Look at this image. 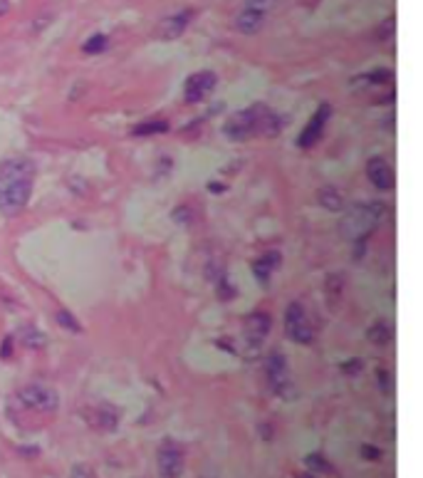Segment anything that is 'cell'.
Returning a JSON list of instances; mask_svg holds the SVG:
<instances>
[{
    "instance_id": "cell-1",
    "label": "cell",
    "mask_w": 423,
    "mask_h": 478,
    "mask_svg": "<svg viewBox=\"0 0 423 478\" xmlns=\"http://www.w3.org/2000/svg\"><path fill=\"white\" fill-rule=\"evenodd\" d=\"M35 184V164L25 157L0 161V213L18 216L28 209Z\"/></svg>"
},
{
    "instance_id": "cell-7",
    "label": "cell",
    "mask_w": 423,
    "mask_h": 478,
    "mask_svg": "<svg viewBox=\"0 0 423 478\" xmlns=\"http://www.w3.org/2000/svg\"><path fill=\"white\" fill-rule=\"evenodd\" d=\"M216 85H218L216 72H211V70L193 72L184 85V100L188 102V105H196V102L206 100V97L216 90Z\"/></svg>"
},
{
    "instance_id": "cell-12",
    "label": "cell",
    "mask_w": 423,
    "mask_h": 478,
    "mask_svg": "<svg viewBox=\"0 0 423 478\" xmlns=\"http://www.w3.org/2000/svg\"><path fill=\"white\" fill-rule=\"evenodd\" d=\"M265 18H268V10L263 8H255V5H248L245 3V8L238 13V18H235V30L243 35H255L263 30L265 25Z\"/></svg>"
},
{
    "instance_id": "cell-20",
    "label": "cell",
    "mask_w": 423,
    "mask_h": 478,
    "mask_svg": "<svg viewBox=\"0 0 423 478\" xmlns=\"http://www.w3.org/2000/svg\"><path fill=\"white\" fill-rule=\"evenodd\" d=\"M354 82H364V85H384V82H391V72L389 70H376L369 72L364 77H357Z\"/></svg>"
},
{
    "instance_id": "cell-9",
    "label": "cell",
    "mask_w": 423,
    "mask_h": 478,
    "mask_svg": "<svg viewBox=\"0 0 423 478\" xmlns=\"http://www.w3.org/2000/svg\"><path fill=\"white\" fill-rule=\"evenodd\" d=\"M268 332H270L268 313H253L245 320V345H248V355H258L265 337H268Z\"/></svg>"
},
{
    "instance_id": "cell-28",
    "label": "cell",
    "mask_w": 423,
    "mask_h": 478,
    "mask_svg": "<svg viewBox=\"0 0 423 478\" xmlns=\"http://www.w3.org/2000/svg\"><path fill=\"white\" fill-rule=\"evenodd\" d=\"M270 3H273V0H248V5H255V8H263V10H268Z\"/></svg>"
},
{
    "instance_id": "cell-31",
    "label": "cell",
    "mask_w": 423,
    "mask_h": 478,
    "mask_svg": "<svg viewBox=\"0 0 423 478\" xmlns=\"http://www.w3.org/2000/svg\"><path fill=\"white\" fill-rule=\"evenodd\" d=\"M300 478H315V476H300Z\"/></svg>"
},
{
    "instance_id": "cell-30",
    "label": "cell",
    "mask_w": 423,
    "mask_h": 478,
    "mask_svg": "<svg viewBox=\"0 0 423 478\" xmlns=\"http://www.w3.org/2000/svg\"><path fill=\"white\" fill-rule=\"evenodd\" d=\"M75 474H77L75 478H90V471H85L82 466H80V469H75Z\"/></svg>"
},
{
    "instance_id": "cell-25",
    "label": "cell",
    "mask_w": 423,
    "mask_h": 478,
    "mask_svg": "<svg viewBox=\"0 0 423 478\" xmlns=\"http://www.w3.org/2000/svg\"><path fill=\"white\" fill-rule=\"evenodd\" d=\"M10 355H13V340H10V337H5L3 347H0V357L5 360V357H10Z\"/></svg>"
},
{
    "instance_id": "cell-14",
    "label": "cell",
    "mask_w": 423,
    "mask_h": 478,
    "mask_svg": "<svg viewBox=\"0 0 423 478\" xmlns=\"http://www.w3.org/2000/svg\"><path fill=\"white\" fill-rule=\"evenodd\" d=\"M278 268H280V253H278V251L265 253L263 258H258V261L253 263V273H255V278H258L263 285H268V283H270V275H273V270H278Z\"/></svg>"
},
{
    "instance_id": "cell-21",
    "label": "cell",
    "mask_w": 423,
    "mask_h": 478,
    "mask_svg": "<svg viewBox=\"0 0 423 478\" xmlns=\"http://www.w3.org/2000/svg\"><path fill=\"white\" fill-rule=\"evenodd\" d=\"M23 337H25V342L23 345L25 347H33V350H40V347H45V337L40 335L35 327H28V330H23Z\"/></svg>"
},
{
    "instance_id": "cell-3",
    "label": "cell",
    "mask_w": 423,
    "mask_h": 478,
    "mask_svg": "<svg viewBox=\"0 0 423 478\" xmlns=\"http://www.w3.org/2000/svg\"><path fill=\"white\" fill-rule=\"evenodd\" d=\"M386 216V206L381 201H369V204H354L344 213L342 236L354 243H367V238L379 228L381 218Z\"/></svg>"
},
{
    "instance_id": "cell-15",
    "label": "cell",
    "mask_w": 423,
    "mask_h": 478,
    "mask_svg": "<svg viewBox=\"0 0 423 478\" xmlns=\"http://www.w3.org/2000/svg\"><path fill=\"white\" fill-rule=\"evenodd\" d=\"M369 340L374 342V345L384 347V345H391V340H394V330H391V325L386 320H376L372 327H369Z\"/></svg>"
},
{
    "instance_id": "cell-11",
    "label": "cell",
    "mask_w": 423,
    "mask_h": 478,
    "mask_svg": "<svg viewBox=\"0 0 423 478\" xmlns=\"http://www.w3.org/2000/svg\"><path fill=\"white\" fill-rule=\"evenodd\" d=\"M196 18V10H181L176 15H169L166 20H161L156 28V38L159 40H179L186 33V28L191 25V20Z\"/></svg>"
},
{
    "instance_id": "cell-6",
    "label": "cell",
    "mask_w": 423,
    "mask_h": 478,
    "mask_svg": "<svg viewBox=\"0 0 423 478\" xmlns=\"http://www.w3.org/2000/svg\"><path fill=\"white\" fill-rule=\"evenodd\" d=\"M156 464H159L161 478H181V474H184V449L171 439L164 441L159 446Z\"/></svg>"
},
{
    "instance_id": "cell-2",
    "label": "cell",
    "mask_w": 423,
    "mask_h": 478,
    "mask_svg": "<svg viewBox=\"0 0 423 478\" xmlns=\"http://www.w3.org/2000/svg\"><path fill=\"white\" fill-rule=\"evenodd\" d=\"M280 132V117L265 105H253L235 112L226 122V134L235 142L253 137H275Z\"/></svg>"
},
{
    "instance_id": "cell-19",
    "label": "cell",
    "mask_w": 423,
    "mask_h": 478,
    "mask_svg": "<svg viewBox=\"0 0 423 478\" xmlns=\"http://www.w3.org/2000/svg\"><path fill=\"white\" fill-rule=\"evenodd\" d=\"M107 45H109L107 35H94V38L87 40L82 50H85L87 55H99V53H104V50H107Z\"/></svg>"
},
{
    "instance_id": "cell-18",
    "label": "cell",
    "mask_w": 423,
    "mask_h": 478,
    "mask_svg": "<svg viewBox=\"0 0 423 478\" xmlns=\"http://www.w3.org/2000/svg\"><path fill=\"white\" fill-rule=\"evenodd\" d=\"M169 132V122L164 119H154V122H141L139 127H134L137 137H151V134H164Z\"/></svg>"
},
{
    "instance_id": "cell-4",
    "label": "cell",
    "mask_w": 423,
    "mask_h": 478,
    "mask_svg": "<svg viewBox=\"0 0 423 478\" xmlns=\"http://www.w3.org/2000/svg\"><path fill=\"white\" fill-rule=\"evenodd\" d=\"M18 399L23 402V407L33 409V412L40 414H52L60 404V397L52 387L47 384H28L18 392Z\"/></svg>"
},
{
    "instance_id": "cell-27",
    "label": "cell",
    "mask_w": 423,
    "mask_h": 478,
    "mask_svg": "<svg viewBox=\"0 0 423 478\" xmlns=\"http://www.w3.org/2000/svg\"><path fill=\"white\" fill-rule=\"evenodd\" d=\"M362 454L367 456V459H372V461H374V459H379V451H376L374 446H364V449H362Z\"/></svg>"
},
{
    "instance_id": "cell-29",
    "label": "cell",
    "mask_w": 423,
    "mask_h": 478,
    "mask_svg": "<svg viewBox=\"0 0 423 478\" xmlns=\"http://www.w3.org/2000/svg\"><path fill=\"white\" fill-rule=\"evenodd\" d=\"M10 10V0H0V18Z\"/></svg>"
},
{
    "instance_id": "cell-5",
    "label": "cell",
    "mask_w": 423,
    "mask_h": 478,
    "mask_svg": "<svg viewBox=\"0 0 423 478\" xmlns=\"http://www.w3.org/2000/svg\"><path fill=\"white\" fill-rule=\"evenodd\" d=\"M285 332L292 342H297V345H312L315 330H312L310 318H307L302 303H290V308H287V313H285Z\"/></svg>"
},
{
    "instance_id": "cell-10",
    "label": "cell",
    "mask_w": 423,
    "mask_h": 478,
    "mask_svg": "<svg viewBox=\"0 0 423 478\" xmlns=\"http://www.w3.org/2000/svg\"><path fill=\"white\" fill-rule=\"evenodd\" d=\"M329 114H332V107L327 105H320L317 107V112L312 114V119L305 124V129H302L300 139H297V144H300L302 149H312L317 142H320V137L325 134V127L329 122Z\"/></svg>"
},
{
    "instance_id": "cell-26",
    "label": "cell",
    "mask_w": 423,
    "mask_h": 478,
    "mask_svg": "<svg viewBox=\"0 0 423 478\" xmlns=\"http://www.w3.org/2000/svg\"><path fill=\"white\" fill-rule=\"evenodd\" d=\"M342 370L347 374H357L359 370H362V360H352L349 365H342Z\"/></svg>"
},
{
    "instance_id": "cell-17",
    "label": "cell",
    "mask_w": 423,
    "mask_h": 478,
    "mask_svg": "<svg viewBox=\"0 0 423 478\" xmlns=\"http://www.w3.org/2000/svg\"><path fill=\"white\" fill-rule=\"evenodd\" d=\"M94 424L99 426V429H107L112 431L114 426H117V412H114V407H99L97 412H94Z\"/></svg>"
},
{
    "instance_id": "cell-23",
    "label": "cell",
    "mask_w": 423,
    "mask_h": 478,
    "mask_svg": "<svg viewBox=\"0 0 423 478\" xmlns=\"http://www.w3.org/2000/svg\"><path fill=\"white\" fill-rule=\"evenodd\" d=\"M307 466H312V469H317V471H322V474H332V466L327 464L322 456H317V454H312V456H307Z\"/></svg>"
},
{
    "instance_id": "cell-22",
    "label": "cell",
    "mask_w": 423,
    "mask_h": 478,
    "mask_svg": "<svg viewBox=\"0 0 423 478\" xmlns=\"http://www.w3.org/2000/svg\"><path fill=\"white\" fill-rule=\"evenodd\" d=\"M57 320H60V325H62V327H67V330H72V332H80V330H82L80 322L72 318L70 313H65V310H57Z\"/></svg>"
},
{
    "instance_id": "cell-16",
    "label": "cell",
    "mask_w": 423,
    "mask_h": 478,
    "mask_svg": "<svg viewBox=\"0 0 423 478\" xmlns=\"http://www.w3.org/2000/svg\"><path fill=\"white\" fill-rule=\"evenodd\" d=\"M320 204L325 206L329 211H344V206H347V201H344V194L337 189H332V186H327V189L320 191Z\"/></svg>"
},
{
    "instance_id": "cell-8",
    "label": "cell",
    "mask_w": 423,
    "mask_h": 478,
    "mask_svg": "<svg viewBox=\"0 0 423 478\" xmlns=\"http://www.w3.org/2000/svg\"><path fill=\"white\" fill-rule=\"evenodd\" d=\"M265 372H268V382L270 389L275 394H285L287 387H290V370H287V357L282 352L273 350L265 360Z\"/></svg>"
},
{
    "instance_id": "cell-24",
    "label": "cell",
    "mask_w": 423,
    "mask_h": 478,
    "mask_svg": "<svg viewBox=\"0 0 423 478\" xmlns=\"http://www.w3.org/2000/svg\"><path fill=\"white\" fill-rule=\"evenodd\" d=\"M376 374H379V387L381 389H389L391 387V374L386 372V370H379Z\"/></svg>"
},
{
    "instance_id": "cell-13",
    "label": "cell",
    "mask_w": 423,
    "mask_h": 478,
    "mask_svg": "<svg viewBox=\"0 0 423 478\" xmlns=\"http://www.w3.org/2000/svg\"><path fill=\"white\" fill-rule=\"evenodd\" d=\"M367 176H369V181H372L376 189H384V191H391V189H394V181H396L394 169H391V164H389V161H386L384 157H374V159H369V164H367Z\"/></svg>"
}]
</instances>
